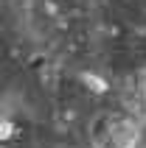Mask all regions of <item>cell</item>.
<instances>
[{"label":"cell","mask_w":146,"mask_h":148,"mask_svg":"<svg viewBox=\"0 0 146 148\" xmlns=\"http://www.w3.org/2000/svg\"><path fill=\"white\" fill-rule=\"evenodd\" d=\"M140 126L135 117H124L118 123H113L104 134V143L101 148H135L138 145V134H140Z\"/></svg>","instance_id":"obj_1"},{"label":"cell","mask_w":146,"mask_h":148,"mask_svg":"<svg viewBox=\"0 0 146 148\" xmlns=\"http://www.w3.org/2000/svg\"><path fill=\"white\" fill-rule=\"evenodd\" d=\"M129 117H135L138 123L146 120V70L135 73L129 90Z\"/></svg>","instance_id":"obj_2"}]
</instances>
